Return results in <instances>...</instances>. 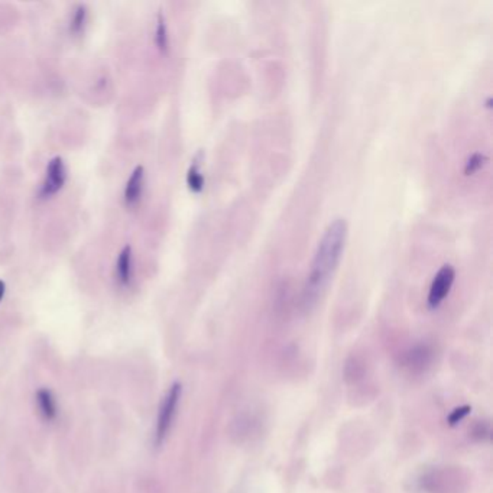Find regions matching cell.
Listing matches in <instances>:
<instances>
[{
	"label": "cell",
	"instance_id": "cell-7",
	"mask_svg": "<svg viewBox=\"0 0 493 493\" xmlns=\"http://www.w3.org/2000/svg\"><path fill=\"white\" fill-rule=\"evenodd\" d=\"M135 276V262H133V250L130 245L123 246V249L117 255L114 278L121 288H129L133 283Z\"/></svg>",
	"mask_w": 493,
	"mask_h": 493
},
{
	"label": "cell",
	"instance_id": "cell-1",
	"mask_svg": "<svg viewBox=\"0 0 493 493\" xmlns=\"http://www.w3.org/2000/svg\"><path fill=\"white\" fill-rule=\"evenodd\" d=\"M347 231L344 219L332 220L323 231L302 288L304 310H311L332 283L346 249Z\"/></svg>",
	"mask_w": 493,
	"mask_h": 493
},
{
	"label": "cell",
	"instance_id": "cell-12",
	"mask_svg": "<svg viewBox=\"0 0 493 493\" xmlns=\"http://www.w3.org/2000/svg\"><path fill=\"white\" fill-rule=\"evenodd\" d=\"M155 45L161 54H168L170 51V32H168V25L166 15L161 11L156 15V25H155Z\"/></svg>",
	"mask_w": 493,
	"mask_h": 493
},
{
	"label": "cell",
	"instance_id": "cell-11",
	"mask_svg": "<svg viewBox=\"0 0 493 493\" xmlns=\"http://www.w3.org/2000/svg\"><path fill=\"white\" fill-rule=\"evenodd\" d=\"M88 16H90V11H88L86 4L76 5L73 12H72V16H69V22H68L69 34H72L73 36L83 35L86 28H87Z\"/></svg>",
	"mask_w": 493,
	"mask_h": 493
},
{
	"label": "cell",
	"instance_id": "cell-8",
	"mask_svg": "<svg viewBox=\"0 0 493 493\" xmlns=\"http://www.w3.org/2000/svg\"><path fill=\"white\" fill-rule=\"evenodd\" d=\"M144 189H145V168L142 166H137L130 173L123 190V201L126 207L132 208L139 204V201L142 200V196H144Z\"/></svg>",
	"mask_w": 493,
	"mask_h": 493
},
{
	"label": "cell",
	"instance_id": "cell-3",
	"mask_svg": "<svg viewBox=\"0 0 493 493\" xmlns=\"http://www.w3.org/2000/svg\"><path fill=\"white\" fill-rule=\"evenodd\" d=\"M419 483L427 493H460L464 489L466 480L460 476L459 471L438 468L426 473Z\"/></svg>",
	"mask_w": 493,
	"mask_h": 493
},
{
	"label": "cell",
	"instance_id": "cell-14",
	"mask_svg": "<svg viewBox=\"0 0 493 493\" xmlns=\"http://www.w3.org/2000/svg\"><path fill=\"white\" fill-rule=\"evenodd\" d=\"M471 412H472V407H471V405H461V407L454 408V410L450 412V415L447 417V424H449L450 427L459 426L460 422H461L468 414H471Z\"/></svg>",
	"mask_w": 493,
	"mask_h": 493
},
{
	"label": "cell",
	"instance_id": "cell-5",
	"mask_svg": "<svg viewBox=\"0 0 493 493\" xmlns=\"http://www.w3.org/2000/svg\"><path fill=\"white\" fill-rule=\"evenodd\" d=\"M67 166L61 156H54L46 163L45 177L39 189V197L42 200L57 196L67 182Z\"/></svg>",
	"mask_w": 493,
	"mask_h": 493
},
{
	"label": "cell",
	"instance_id": "cell-2",
	"mask_svg": "<svg viewBox=\"0 0 493 493\" xmlns=\"http://www.w3.org/2000/svg\"><path fill=\"white\" fill-rule=\"evenodd\" d=\"M182 396V385L180 382H174L167 393L163 395L159 410H158V417H156V427H155V445L163 444V441L167 440L174 421L178 412V407L181 403Z\"/></svg>",
	"mask_w": 493,
	"mask_h": 493
},
{
	"label": "cell",
	"instance_id": "cell-9",
	"mask_svg": "<svg viewBox=\"0 0 493 493\" xmlns=\"http://www.w3.org/2000/svg\"><path fill=\"white\" fill-rule=\"evenodd\" d=\"M35 405L42 419L53 422L58 417V404L54 392L48 388H39L35 393Z\"/></svg>",
	"mask_w": 493,
	"mask_h": 493
},
{
	"label": "cell",
	"instance_id": "cell-4",
	"mask_svg": "<svg viewBox=\"0 0 493 493\" xmlns=\"http://www.w3.org/2000/svg\"><path fill=\"white\" fill-rule=\"evenodd\" d=\"M456 281V269L453 265H443L434 275L427 295V305L430 310H437L449 297Z\"/></svg>",
	"mask_w": 493,
	"mask_h": 493
},
{
	"label": "cell",
	"instance_id": "cell-6",
	"mask_svg": "<svg viewBox=\"0 0 493 493\" xmlns=\"http://www.w3.org/2000/svg\"><path fill=\"white\" fill-rule=\"evenodd\" d=\"M434 359V350L427 343H418L410 347L401 360V365L410 373H422L426 372Z\"/></svg>",
	"mask_w": 493,
	"mask_h": 493
},
{
	"label": "cell",
	"instance_id": "cell-15",
	"mask_svg": "<svg viewBox=\"0 0 493 493\" xmlns=\"http://www.w3.org/2000/svg\"><path fill=\"white\" fill-rule=\"evenodd\" d=\"M473 437L478 440H489L490 438V426L487 422H478V424L473 427L472 431Z\"/></svg>",
	"mask_w": 493,
	"mask_h": 493
},
{
	"label": "cell",
	"instance_id": "cell-16",
	"mask_svg": "<svg viewBox=\"0 0 493 493\" xmlns=\"http://www.w3.org/2000/svg\"><path fill=\"white\" fill-rule=\"evenodd\" d=\"M5 294H6V284L4 283V281H2V279H0V302H2V301H4V298H5Z\"/></svg>",
	"mask_w": 493,
	"mask_h": 493
},
{
	"label": "cell",
	"instance_id": "cell-13",
	"mask_svg": "<svg viewBox=\"0 0 493 493\" xmlns=\"http://www.w3.org/2000/svg\"><path fill=\"white\" fill-rule=\"evenodd\" d=\"M487 161H489V158L485 154H482V152L472 154L464 162V170H463L464 175L466 177L475 175L476 173H479L486 166Z\"/></svg>",
	"mask_w": 493,
	"mask_h": 493
},
{
	"label": "cell",
	"instance_id": "cell-10",
	"mask_svg": "<svg viewBox=\"0 0 493 493\" xmlns=\"http://www.w3.org/2000/svg\"><path fill=\"white\" fill-rule=\"evenodd\" d=\"M203 161H204V155L203 152H198L193 158L189 171H187V177H185L187 187H189V190L194 194H200L205 187V178L203 174Z\"/></svg>",
	"mask_w": 493,
	"mask_h": 493
}]
</instances>
